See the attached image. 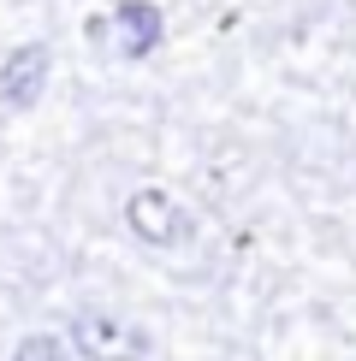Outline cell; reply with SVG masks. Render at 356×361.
<instances>
[{"label": "cell", "mask_w": 356, "mask_h": 361, "mask_svg": "<svg viewBox=\"0 0 356 361\" xmlns=\"http://www.w3.org/2000/svg\"><path fill=\"white\" fill-rule=\"evenodd\" d=\"M71 343H78L83 361H143L148 355V332L107 308H83L71 320Z\"/></svg>", "instance_id": "6da1fadb"}, {"label": "cell", "mask_w": 356, "mask_h": 361, "mask_svg": "<svg viewBox=\"0 0 356 361\" xmlns=\"http://www.w3.org/2000/svg\"><path fill=\"white\" fill-rule=\"evenodd\" d=\"M125 225L143 237V243H155V249H172V243H184V214L172 207V195H160V190H137L125 202Z\"/></svg>", "instance_id": "7a4b0ae2"}, {"label": "cell", "mask_w": 356, "mask_h": 361, "mask_svg": "<svg viewBox=\"0 0 356 361\" xmlns=\"http://www.w3.org/2000/svg\"><path fill=\"white\" fill-rule=\"evenodd\" d=\"M48 48H42V42H30V48H18L6 59V71H0V101H6V107H36L42 101V83H48Z\"/></svg>", "instance_id": "3957f363"}, {"label": "cell", "mask_w": 356, "mask_h": 361, "mask_svg": "<svg viewBox=\"0 0 356 361\" xmlns=\"http://www.w3.org/2000/svg\"><path fill=\"white\" fill-rule=\"evenodd\" d=\"M113 18H119V54H125V59L155 54V42H160V12L148 6V0H125Z\"/></svg>", "instance_id": "277c9868"}, {"label": "cell", "mask_w": 356, "mask_h": 361, "mask_svg": "<svg viewBox=\"0 0 356 361\" xmlns=\"http://www.w3.org/2000/svg\"><path fill=\"white\" fill-rule=\"evenodd\" d=\"M12 361H71V350L59 338H48V332H30V338H18Z\"/></svg>", "instance_id": "5b68a950"}]
</instances>
